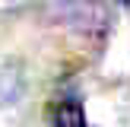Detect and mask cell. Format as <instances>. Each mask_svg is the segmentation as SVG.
Wrapping results in <instances>:
<instances>
[{
  "label": "cell",
  "instance_id": "obj_1",
  "mask_svg": "<svg viewBox=\"0 0 130 127\" xmlns=\"http://www.w3.org/2000/svg\"><path fill=\"white\" fill-rule=\"evenodd\" d=\"M22 67L16 60H0V108L13 105L22 95Z\"/></svg>",
  "mask_w": 130,
  "mask_h": 127
},
{
  "label": "cell",
  "instance_id": "obj_2",
  "mask_svg": "<svg viewBox=\"0 0 130 127\" xmlns=\"http://www.w3.org/2000/svg\"><path fill=\"white\" fill-rule=\"evenodd\" d=\"M51 124H54V127H89L79 99H63V102H57L54 114H51Z\"/></svg>",
  "mask_w": 130,
  "mask_h": 127
}]
</instances>
